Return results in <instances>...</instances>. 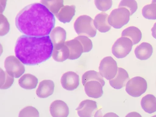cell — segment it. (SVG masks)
Segmentation results:
<instances>
[{
  "mask_svg": "<svg viewBox=\"0 0 156 117\" xmlns=\"http://www.w3.org/2000/svg\"><path fill=\"white\" fill-rule=\"evenodd\" d=\"M119 8H124L127 9L132 15L137 9V4L134 0H123L121 1L118 6Z\"/></svg>",
  "mask_w": 156,
  "mask_h": 117,
  "instance_id": "cell-26",
  "label": "cell"
},
{
  "mask_svg": "<svg viewBox=\"0 0 156 117\" xmlns=\"http://www.w3.org/2000/svg\"><path fill=\"white\" fill-rule=\"evenodd\" d=\"M118 68L116 62L112 57H105L101 61L99 67V73L106 80H110L115 76Z\"/></svg>",
  "mask_w": 156,
  "mask_h": 117,
  "instance_id": "cell-6",
  "label": "cell"
},
{
  "mask_svg": "<svg viewBox=\"0 0 156 117\" xmlns=\"http://www.w3.org/2000/svg\"><path fill=\"white\" fill-rule=\"evenodd\" d=\"M53 45L51 55L55 61L62 62L68 58L69 51L65 42Z\"/></svg>",
  "mask_w": 156,
  "mask_h": 117,
  "instance_id": "cell-13",
  "label": "cell"
},
{
  "mask_svg": "<svg viewBox=\"0 0 156 117\" xmlns=\"http://www.w3.org/2000/svg\"><path fill=\"white\" fill-rule=\"evenodd\" d=\"M80 77L75 72L70 71L64 73L61 79V83L62 87L68 90H73L79 84Z\"/></svg>",
  "mask_w": 156,
  "mask_h": 117,
  "instance_id": "cell-9",
  "label": "cell"
},
{
  "mask_svg": "<svg viewBox=\"0 0 156 117\" xmlns=\"http://www.w3.org/2000/svg\"><path fill=\"white\" fill-rule=\"evenodd\" d=\"M153 53V48L149 43L144 42L137 45L134 50L136 58L140 60H146L149 58Z\"/></svg>",
  "mask_w": 156,
  "mask_h": 117,
  "instance_id": "cell-17",
  "label": "cell"
},
{
  "mask_svg": "<svg viewBox=\"0 0 156 117\" xmlns=\"http://www.w3.org/2000/svg\"><path fill=\"white\" fill-rule=\"evenodd\" d=\"M75 38L78 40L81 44L83 48V52H88L92 49V42L87 36L80 35Z\"/></svg>",
  "mask_w": 156,
  "mask_h": 117,
  "instance_id": "cell-27",
  "label": "cell"
},
{
  "mask_svg": "<svg viewBox=\"0 0 156 117\" xmlns=\"http://www.w3.org/2000/svg\"><path fill=\"white\" fill-rule=\"evenodd\" d=\"M152 117H156V116L155 115V116H152Z\"/></svg>",
  "mask_w": 156,
  "mask_h": 117,
  "instance_id": "cell-33",
  "label": "cell"
},
{
  "mask_svg": "<svg viewBox=\"0 0 156 117\" xmlns=\"http://www.w3.org/2000/svg\"><path fill=\"white\" fill-rule=\"evenodd\" d=\"M37 78L30 74H26L22 76L19 80V83L23 88L26 89L35 88L38 83Z\"/></svg>",
  "mask_w": 156,
  "mask_h": 117,
  "instance_id": "cell-21",
  "label": "cell"
},
{
  "mask_svg": "<svg viewBox=\"0 0 156 117\" xmlns=\"http://www.w3.org/2000/svg\"><path fill=\"white\" fill-rule=\"evenodd\" d=\"M142 14L145 18L150 20L156 19V1L145 5L142 9Z\"/></svg>",
  "mask_w": 156,
  "mask_h": 117,
  "instance_id": "cell-24",
  "label": "cell"
},
{
  "mask_svg": "<svg viewBox=\"0 0 156 117\" xmlns=\"http://www.w3.org/2000/svg\"><path fill=\"white\" fill-rule=\"evenodd\" d=\"M129 79L128 74L126 70L123 68L118 67L115 76L112 79L109 80V83L113 88L119 89L125 86Z\"/></svg>",
  "mask_w": 156,
  "mask_h": 117,
  "instance_id": "cell-12",
  "label": "cell"
},
{
  "mask_svg": "<svg viewBox=\"0 0 156 117\" xmlns=\"http://www.w3.org/2000/svg\"><path fill=\"white\" fill-rule=\"evenodd\" d=\"M104 80H92L87 82L84 85L85 92L89 97L94 98H100L103 94Z\"/></svg>",
  "mask_w": 156,
  "mask_h": 117,
  "instance_id": "cell-8",
  "label": "cell"
},
{
  "mask_svg": "<svg viewBox=\"0 0 156 117\" xmlns=\"http://www.w3.org/2000/svg\"><path fill=\"white\" fill-rule=\"evenodd\" d=\"M103 115L102 112V108L97 111L94 114V117H102Z\"/></svg>",
  "mask_w": 156,
  "mask_h": 117,
  "instance_id": "cell-32",
  "label": "cell"
},
{
  "mask_svg": "<svg viewBox=\"0 0 156 117\" xmlns=\"http://www.w3.org/2000/svg\"><path fill=\"white\" fill-rule=\"evenodd\" d=\"M66 36L65 30L60 27H55L50 33V37L53 45L64 42Z\"/></svg>",
  "mask_w": 156,
  "mask_h": 117,
  "instance_id": "cell-22",
  "label": "cell"
},
{
  "mask_svg": "<svg viewBox=\"0 0 156 117\" xmlns=\"http://www.w3.org/2000/svg\"><path fill=\"white\" fill-rule=\"evenodd\" d=\"M19 117H39V114L35 108L28 106L21 111Z\"/></svg>",
  "mask_w": 156,
  "mask_h": 117,
  "instance_id": "cell-28",
  "label": "cell"
},
{
  "mask_svg": "<svg viewBox=\"0 0 156 117\" xmlns=\"http://www.w3.org/2000/svg\"><path fill=\"white\" fill-rule=\"evenodd\" d=\"M55 23L54 15L44 5L38 3L26 6L15 19L18 30L25 35L33 37L48 35Z\"/></svg>",
  "mask_w": 156,
  "mask_h": 117,
  "instance_id": "cell-1",
  "label": "cell"
},
{
  "mask_svg": "<svg viewBox=\"0 0 156 117\" xmlns=\"http://www.w3.org/2000/svg\"><path fill=\"white\" fill-rule=\"evenodd\" d=\"M147 83L145 79L140 76L134 77L127 82L126 91L130 96L138 97L145 92Z\"/></svg>",
  "mask_w": 156,
  "mask_h": 117,
  "instance_id": "cell-5",
  "label": "cell"
},
{
  "mask_svg": "<svg viewBox=\"0 0 156 117\" xmlns=\"http://www.w3.org/2000/svg\"><path fill=\"white\" fill-rule=\"evenodd\" d=\"M125 117H142V116L138 113L133 112L128 113Z\"/></svg>",
  "mask_w": 156,
  "mask_h": 117,
  "instance_id": "cell-30",
  "label": "cell"
},
{
  "mask_svg": "<svg viewBox=\"0 0 156 117\" xmlns=\"http://www.w3.org/2000/svg\"><path fill=\"white\" fill-rule=\"evenodd\" d=\"M94 4L99 10L102 11H105L109 9L112 5V1L111 0H98L94 1Z\"/></svg>",
  "mask_w": 156,
  "mask_h": 117,
  "instance_id": "cell-29",
  "label": "cell"
},
{
  "mask_svg": "<svg viewBox=\"0 0 156 117\" xmlns=\"http://www.w3.org/2000/svg\"><path fill=\"white\" fill-rule=\"evenodd\" d=\"M41 2L55 15L58 13L64 6L63 0H41Z\"/></svg>",
  "mask_w": 156,
  "mask_h": 117,
  "instance_id": "cell-23",
  "label": "cell"
},
{
  "mask_svg": "<svg viewBox=\"0 0 156 117\" xmlns=\"http://www.w3.org/2000/svg\"><path fill=\"white\" fill-rule=\"evenodd\" d=\"M52 117H67L69 113V108L64 101L57 100L53 101L49 108Z\"/></svg>",
  "mask_w": 156,
  "mask_h": 117,
  "instance_id": "cell-11",
  "label": "cell"
},
{
  "mask_svg": "<svg viewBox=\"0 0 156 117\" xmlns=\"http://www.w3.org/2000/svg\"><path fill=\"white\" fill-rule=\"evenodd\" d=\"M121 35L129 39L133 45L136 44L141 40L142 33L140 29L134 26H130L125 29L122 32Z\"/></svg>",
  "mask_w": 156,
  "mask_h": 117,
  "instance_id": "cell-19",
  "label": "cell"
},
{
  "mask_svg": "<svg viewBox=\"0 0 156 117\" xmlns=\"http://www.w3.org/2000/svg\"><path fill=\"white\" fill-rule=\"evenodd\" d=\"M55 84L53 81L50 80H45L40 82L36 93L40 98H47L53 93Z\"/></svg>",
  "mask_w": 156,
  "mask_h": 117,
  "instance_id": "cell-14",
  "label": "cell"
},
{
  "mask_svg": "<svg viewBox=\"0 0 156 117\" xmlns=\"http://www.w3.org/2000/svg\"><path fill=\"white\" fill-rule=\"evenodd\" d=\"M143 109L147 113L151 114L156 111V98L151 94H147L142 98L140 102Z\"/></svg>",
  "mask_w": 156,
  "mask_h": 117,
  "instance_id": "cell-20",
  "label": "cell"
},
{
  "mask_svg": "<svg viewBox=\"0 0 156 117\" xmlns=\"http://www.w3.org/2000/svg\"><path fill=\"white\" fill-rule=\"evenodd\" d=\"M69 51V59L74 60L78 58L83 52V48L80 41L76 39L65 42Z\"/></svg>",
  "mask_w": 156,
  "mask_h": 117,
  "instance_id": "cell-15",
  "label": "cell"
},
{
  "mask_svg": "<svg viewBox=\"0 0 156 117\" xmlns=\"http://www.w3.org/2000/svg\"><path fill=\"white\" fill-rule=\"evenodd\" d=\"M130 13L124 8H119L113 9L108 18L109 24L113 28L119 29L126 24L129 20Z\"/></svg>",
  "mask_w": 156,
  "mask_h": 117,
  "instance_id": "cell-4",
  "label": "cell"
},
{
  "mask_svg": "<svg viewBox=\"0 0 156 117\" xmlns=\"http://www.w3.org/2000/svg\"><path fill=\"white\" fill-rule=\"evenodd\" d=\"M97 108L96 101L86 99L81 101L76 110L80 117H91Z\"/></svg>",
  "mask_w": 156,
  "mask_h": 117,
  "instance_id": "cell-10",
  "label": "cell"
},
{
  "mask_svg": "<svg viewBox=\"0 0 156 117\" xmlns=\"http://www.w3.org/2000/svg\"><path fill=\"white\" fill-rule=\"evenodd\" d=\"M53 45L50 37L22 35L17 40L15 52L23 63L34 65L41 63L51 56Z\"/></svg>",
  "mask_w": 156,
  "mask_h": 117,
  "instance_id": "cell-2",
  "label": "cell"
},
{
  "mask_svg": "<svg viewBox=\"0 0 156 117\" xmlns=\"http://www.w3.org/2000/svg\"><path fill=\"white\" fill-rule=\"evenodd\" d=\"M108 14L105 12L98 14L93 20L94 26L101 33L108 31L111 28V26L108 22Z\"/></svg>",
  "mask_w": 156,
  "mask_h": 117,
  "instance_id": "cell-16",
  "label": "cell"
},
{
  "mask_svg": "<svg viewBox=\"0 0 156 117\" xmlns=\"http://www.w3.org/2000/svg\"><path fill=\"white\" fill-rule=\"evenodd\" d=\"M133 45L129 38L121 37L118 38L113 44L112 49V54L118 58L126 56L130 52Z\"/></svg>",
  "mask_w": 156,
  "mask_h": 117,
  "instance_id": "cell-7",
  "label": "cell"
},
{
  "mask_svg": "<svg viewBox=\"0 0 156 117\" xmlns=\"http://www.w3.org/2000/svg\"><path fill=\"white\" fill-rule=\"evenodd\" d=\"M75 8L74 5L63 6L55 16L62 23L69 22L75 15Z\"/></svg>",
  "mask_w": 156,
  "mask_h": 117,
  "instance_id": "cell-18",
  "label": "cell"
},
{
  "mask_svg": "<svg viewBox=\"0 0 156 117\" xmlns=\"http://www.w3.org/2000/svg\"><path fill=\"white\" fill-rule=\"evenodd\" d=\"M92 80H104L99 72L94 70H90L86 72L83 75L82 78V83L84 85L87 82Z\"/></svg>",
  "mask_w": 156,
  "mask_h": 117,
  "instance_id": "cell-25",
  "label": "cell"
},
{
  "mask_svg": "<svg viewBox=\"0 0 156 117\" xmlns=\"http://www.w3.org/2000/svg\"><path fill=\"white\" fill-rule=\"evenodd\" d=\"M102 117H119L116 114L112 112H109L103 115Z\"/></svg>",
  "mask_w": 156,
  "mask_h": 117,
  "instance_id": "cell-31",
  "label": "cell"
},
{
  "mask_svg": "<svg viewBox=\"0 0 156 117\" xmlns=\"http://www.w3.org/2000/svg\"><path fill=\"white\" fill-rule=\"evenodd\" d=\"M74 27L78 35L90 37H94L96 35L97 30L94 25L93 20L88 16L83 15L79 16L74 23Z\"/></svg>",
  "mask_w": 156,
  "mask_h": 117,
  "instance_id": "cell-3",
  "label": "cell"
}]
</instances>
